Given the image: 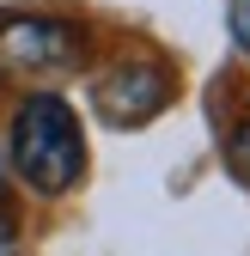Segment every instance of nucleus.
<instances>
[{
  "label": "nucleus",
  "mask_w": 250,
  "mask_h": 256,
  "mask_svg": "<svg viewBox=\"0 0 250 256\" xmlns=\"http://www.w3.org/2000/svg\"><path fill=\"white\" fill-rule=\"evenodd\" d=\"M86 55V30L68 18H0V74H55Z\"/></svg>",
  "instance_id": "obj_3"
},
{
  "label": "nucleus",
  "mask_w": 250,
  "mask_h": 256,
  "mask_svg": "<svg viewBox=\"0 0 250 256\" xmlns=\"http://www.w3.org/2000/svg\"><path fill=\"white\" fill-rule=\"evenodd\" d=\"M0 196H6V158H0Z\"/></svg>",
  "instance_id": "obj_7"
},
{
  "label": "nucleus",
  "mask_w": 250,
  "mask_h": 256,
  "mask_svg": "<svg viewBox=\"0 0 250 256\" xmlns=\"http://www.w3.org/2000/svg\"><path fill=\"white\" fill-rule=\"evenodd\" d=\"M226 165L250 183V122H238V128H232V140H226Z\"/></svg>",
  "instance_id": "obj_4"
},
{
  "label": "nucleus",
  "mask_w": 250,
  "mask_h": 256,
  "mask_svg": "<svg viewBox=\"0 0 250 256\" xmlns=\"http://www.w3.org/2000/svg\"><path fill=\"white\" fill-rule=\"evenodd\" d=\"M0 256H18V226L0 214Z\"/></svg>",
  "instance_id": "obj_6"
},
{
  "label": "nucleus",
  "mask_w": 250,
  "mask_h": 256,
  "mask_svg": "<svg viewBox=\"0 0 250 256\" xmlns=\"http://www.w3.org/2000/svg\"><path fill=\"white\" fill-rule=\"evenodd\" d=\"M6 158L30 196H49V202L68 196L86 177V128L74 104L55 98V92H30L6 122Z\"/></svg>",
  "instance_id": "obj_1"
},
{
  "label": "nucleus",
  "mask_w": 250,
  "mask_h": 256,
  "mask_svg": "<svg viewBox=\"0 0 250 256\" xmlns=\"http://www.w3.org/2000/svg\"><path fill=\"white\" fill-rule=\"evenodd\" d=\"M171 92H177V80H171V68L159 55H122L92 86V104H98V116L110 128H140V122H152L171 104Z\"/></svg>",
  "instance_id": "obj_2"
},
{
  "label": "nucleus",
  "mask_w": 250,
  "mask_h": 256,
  "mask_svg": "<svg viewBox=\"0 0 250 256\" xmlns=\"http://www.w3.org/2000/svg\"><path fill=\"white\" fill-rule=\"evenodd\" d=\"M226 30H232V43L250 55V0H226Z\"/></svg>",
  "instance_id": "obj_5"
}]
</instances>
